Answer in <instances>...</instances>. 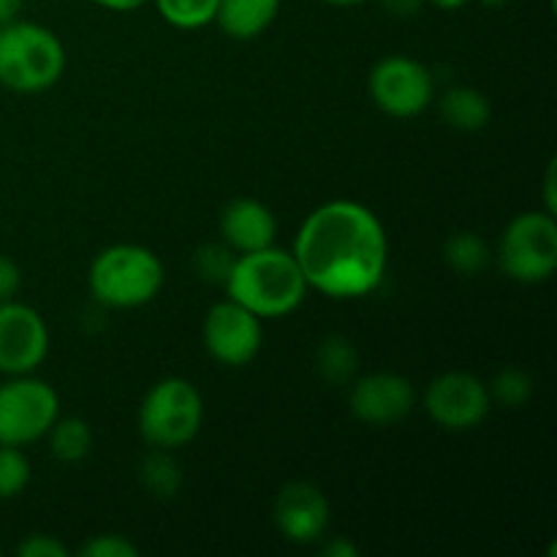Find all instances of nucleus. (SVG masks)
I'll use <instances>...</instances> for the list:
<instances>
[{"mask_svg": "<svg viewBox=\"0 0 557 557\" xmlns=\"http://www.w3.org/2000/svg\"><path fill=\"white\" fill-rule=\"evenodd\" d=\"M234 259H237V253H234L226 243L201 245L194 256V270L205 283H218V286H223L228 272H232Z\"/></svg>", "mask_w": 557, "mask_h": 557, "instance_id": "nucleus-24", "label": "nucleus"}, {"mask_svg": "<svg viewBox=\"0 0 557 557\" xmlns=\"http://www.w3.org/2000/svg\"><path fill=\"white\" fill-rule=\"evenodd\" d=\"M444 259L457 275L476 277L493 264V250H490L487 239L476 232H457L446 239Z\"/></svg>", "mask_w": 557, "mask_h": 557, "instance_id": "nucleus-18", "label": "nucleus"}, {"mask_svg": "<svg viewBox=\"0 0 557 557\" xmlns=\"http://www.w3.org/2000/svg\"><path fill=\"white\" fill-rule=\"evenodd\" d=\"M49 354V330L41 313L25 302H0V373L27 375Z\"/></svg>", "mask_w": 557, "mask_h": 557, "instance_id": "nucleus-11", "label": "nucleus"}, {"mask_svg": "<svg viewBox=\"0 0 557 557\" xmlns=\"http://www.w3.org/2000/svg\"><path fill=\"white\" fill-rule=\"evenodd\" d=\"M319 3H326V5H341V9H348V5L368 3V0H319Z\"/></svg>", "mask_w": 557, "mask_h": 557, "instance_id": "nucleus-34", "label": "nucleus"}, {"mask_svg": "<svg viewBox=\"0 0 557 557\" xmlns=\"http://www.w3.org/2000/svg\"><path fill=\"white\" fill-rule=\"evenodd\" d=\"M370 98L384 114L408 120L433 103V74L408 54H389L373 65L368 79Z\"/></svg>", "mask_w": 557, "mask_h": 557, "instance_id": "nucleus-8", "label": "nucleus"}, {"mask_svg": "<svg viewBox=\"0 0 557 557\" xmlns=\"http://www.w3.org/2000/svg\"><path fill=\"white\" fill-rule=\"evenodd\" d=\"M315 370L332 386H346L357 379L359 354L346 335H330L315 348Z\"/></svg>", "mask_w": 557, "mask_h": 557, "instance_id": "nucleus-17", "label": "nucleus"}, {"mask_svg": "<svg viewBox=\"0 0 557 557\" xmlns=\"http://www.w3.org/2000/svg\"><path fill=\"white\" fill-rule=\"evenodd\" d=\"M493 403L504 408H522L533 397V379L522 368H504L487 384Z\"/></svg>", "mask_w": 557, "mask_h": 557, "instance_id": "nucleus-22", "label": "nucleus"}, {"mask_svg": "<svg viewBox=\"0 0 557 557\" xmlns=\"http://www.w3.org/2000/svg\"><path fill=\"white\" fill-rule=\"evenodd\" d=\"M482 5H487V9H500V5H506L509 0H479Z\"/></svg>", "mask_w": 557, "mask_h": 557, "instance_id": "nucleus-35", "label": "nucleus"}, {"mask_svg": "<svg viewBox=\"0 0 557 557\" xmlns=\"http://www.w3.org/2000/svg\"><path fill=\"white\" fill-rule=\"evenodd\" d=\"M49 449L60 462H79L90 455L92 449V430L85 419H58L49 428Z\"/></svg>", "mask_w": 557, "mask_h": 557, "instance_id": "nucleus-19", "label": "nucleus"}, {"mask_svg": "<svg viewBox=\"0 0 557 557\" xmlns=\"http://www.w3.org/2000/svg\"><path fill=\"white\" fill-rule=\"evenodd\" d=\"M500 272L509 281L536 286L549 281L557 270V221L553 212H520L504 228L495 250Z\"/></svg>", "mask_w": 557, "mask_h": 557, "instance_id": "nucleus-6", "label": "nucleus"}, {"mask_svg": "<svg viewBox=\"0 0 557 557\" xmlns=\"http://www.w3.org/2000/svg\"><path fill=\"white\" fill-rule=\"evenodd\" d=\"M419 3H422V0H386V5H389V9L400 16L413 14V11L419 9Z\"/></svg>", "mask_w": 557, "mask_h": 557, "instance_id": "nucleus-32", "label": "nucleus"}, {"mask_svg": "<svg viewBox=\"0 0 557 557\" xmlns=\"http://www.w3.org/2000/svg\"><path fill=\"white\" fill-rule=\"evenodd\" d=\"M275 212L264 201L239 196L223 207L221 237L234 253H253V250L270 248V245H275Z\"/></svg>", "mask_w": 557, "mask_h": 557, "instance_id": "nucleus-14", "label": "nucleus"}, {"mask_svg": "<svg viewBox=\"0 0 557 557\" xmlns=\"http://www.w3.org/2000/svg\"><path fill=\"white\" fill-rule=\"evenodd\" d=\"M22 286V272L20 264L9 256L0 253V302H9V299L16 297Z\"/></svg>", "mask_w": 557, "mask_h": 557, "instance_id": "nucleus-27", "label": "nucleus"}, {"mask_svg": "<svg viewBox=\"0 0 557 557\" xmlns=\"http://www.w3.org/2000/svg\"><path fill=\"white\" fill-rule=\"evenodd\" d=\"M557 163L549 161L547 166V177H544V210L553 212L557 210V196H555V185H557Z\"/></svg>", "mask_w": 557, "mask_h": 557, "instance_id": "nucleus-29", "label": "nucleus"}, {"mask_svg": "<svg viewBox=\"0 0 557 557\" xmlns=\"http://www.w3.org/2000/svg\"><path fill=\"white\" fill-rule=\"evenodd\" d=\"M20 557H69V547L60 544L54 536H44V533H33V536L22 539L16 547Z\"/></svg>", "mask_w": 557, "mask_h": 557, "instance_id": "nucleus-26", "label": "nucleus"}, {"mask_svg": "<svg viewBox=\"0 0 557 557\" xmlns=\"http://www.w3.org/2000/svg\"><path fill=\"white\" fill-rule=\"evenodd\" d=\"M30 484V460L20 446L0 444V500H11Z\"/></svg>", "mask_w": 557, "mask_h": 557, "instance_id": "nucleus-23", "label": "nucleus"}, {"mask_svg": "<svg viewBox=\"0 0 557 557\" xmlns=\"http://www.w3.org/2000/svg\"><path fill=\"white\" fill-rule=\"evenodd\" d=\"M228 299L264 319H283L305 302L310 292L292 250L270 248L237 253L226 283Z\"/></svg>", "mask_w": 557, "mask_h": 557, "instance_id": "nucleus-2", "label": "nucleus"}, {"mask_svg": "<svg viewBox=\"0 0 557 557\" xmlns=\"http://www.w3.org/2000/svg\"><path fill=\"white\" fill-rule=\"evenodd\" d=\"M205 422L201 392L188 379L169 375L141 397L139 435L152 449H180L199 435Z\"/></svg>", "mask_w": 557, "mask_h": 557, "instance_id": "nucleus-5", "label": "nucleus"}, {"mask_svg": "<svg viewBox=\"0 0 557 557\" xmlns=\"http://www.w3.org/2000/svg\"><path fill=\"white\" fill-rule=\"evenodd\" d=\"M163 22L177 30H201L215 22L218 0H152Z\"/></svg>", "mask_w": 557, "mask_h": 557, "instance_id": "nucleus-21", "label": "nucleus"}, {"mask_svg": "<svg viewBox=\"0 0 557 557\" xmlns=\"http://www.w3.org/2000/svg\"><path fill=\"white\" fill-rule=\"evenodd\" d=\"M201 341H205L207 354L218 364L245 368L259 357L264 330H261L259 315H253L234 299H223L207 310L205 324H201Z\"/></svg>", "mask_w": 557, "mask_h": 557, "instance_id": "nucleus-10", "label": "nucleus"}, {"mask_svg": "<svg viewBox=\"0 0 557 557\" xmlns=\"http://www.w3.org/2000/svg\"><path fill=\"white\" fill-rule=\"evenodd\" d=\"M166 270L145 245H109L92 259L87 286L96 302L114 310H134L161 294Z\"/></svg>", "mask_w": 557, "mask_h": 557, "instance_id": "nucleus-3", "label": "nucleus"}, {"mask_svg": "<svg viewBox=\"0 0 557 557\" xmlns=\"http://www.w3.org/2000/svg\"><path fill=\"white\" fill-rule=\"evenodd\" d=\"M275 528L294 544H313L330 528V500L315 484L288 482L272 506Z\"/></svg>", "mask_w": 557, "mask_h": 557, "instance_id": "nucleus-13", "label": "nucleus"}, {"mask_svg": "<svg viewBox=\"0 0 557 557\" xmlns=\"http://www.w3.org/2000/svg\"><path fill=\"white\" fill-rule=\"evenodd\" d=\"M413 406H417V392L406 375L379 370V373L351 381V392H348L351 417L370 428H392L403 422L413 411Z\"/></svg>", "mask_w": 557, "mask_h": 557, "instance_id": "nucleus-12", "label": "nucleus"}, {"mask_svg": "<svg viewBox=\"0 0 557 557\" xmlns=\"http://www.w3.org/2000/svg\"><path fill=\"white\" fill-rule=\"evenodd\" d=\"M428 3H433L435 9H441V11H457V9H462L468 0H428Z\"/></svg>", "mask_w": 557, "mask_h": 557, "instance_id": "nucleus-33", "label": "nucleus"}, {"mask_svg": "<svg viewBox=\"0 0 557 557\" xmlns=\"http://www.w3.org/2000/svg\"><path fill=\"white\" fill-rule=\"evenodd\" d=\"M281 0H218L215 25L234 41H253L275 22Z\"/></svg>", "mask_w": 557, "mask_h": 557, "instance_id": "nucleus-15", "label": "nucleus"}, {"mask_svg": "<svg viewBox=\"0 0 557 557\" xmlns=\"http://www.w3.org/2000/svg\"><path fill=\"white\" fill-rule=\"evenodd\" d=\"M79 555L85 557H136L139 547L131 544L125 536L117 533H103V536H92L79 547Z\"/></svg>", "mask_w": 557, "mask_h": 557, "instance_id": "nucleus-25", "label": "nucleus"}, {"mask_svg": "<svg viewBox=\"0 0 557 557\" xmlns=\"http://www.w3.org/2000/svg\"><path fill=\"white\" fill-rule=\"evenodd\" d=\"M60 419V397L47 381L27 375H9L0 384V444L30 446L47 438Z\"/></svg>", "mask_w": 557, "mask_h": 557, "instance_id": "nucleus-7", "label": "nucleus"}, {"mask_svg": "<svg viewBox=\"0 0 557 557\" xmlns=\"http://www.w3.org/2000/svg\"><path fill=\"white\" fill-rule=\"evenodd\" d=\"M321 553H324L326 557H357L359 549H357V544L348 542L346 536H335L332 542L324 544V549H321Z\"/></svg>", "mask_w": 557, "mask_h": 557, "instance_id": "nucleus-28", "label": "nucleus"}, {"mask_svg": "<svg viewBox=\"0 0 557 557\" xmlns=\"http://www.w3.org/2000/svg\"><path fill=\"white\" fill-rule=\"evenodd\" d=\"M292 253L308 288L330 299H359L384 283L389 239L368 205L332 199L305 218Z\"/></svg>", "mask_w": 557, "mask_h": 557, "instance_id": "nucleus-1", "label": "nucleus"}, {"mask_svg": "<svg viewBox=\"0 0 557 557\" xmlns=\"http://www.w3.org/2000/svg\"><path fill=\"white\" fill-rule=\"evenodd\" d=\"M493 408L487 384L466 370H449L435 375L424 389V411L438 428L449 433H466L479 428Z\"/></svg>", "mask_w": 557, "mask_h": 557, "instance_id": "nucleus-9", "label": "nucleus"}, {"mask_svg": "<svg viewBox=\"0 0 557 557\" xmlns=\"http://www.w3.org/2000/svg\"><path fill=\"white\" fill-rule=\"evenodd\" d=\"M65 71V47L49 27L14 20L0 25V85L5 90L44 92L60 82Z\"/></svg>", "mask_w": 557, "mask_h": 557, "instance_id": "nucleus-4", "label": "nucleus"}, {"mask_svg": "<svg viewBox=\"0 0 557 557\" xmlns=\"http://www.w3.org/2000/svg\"><path fill=\"white\" fill-rule=\"evenodd\" d=\"M92 3L101 5V9H107V11H117V14H128V11L141 9V5H145L147 0H92Z\"/></svg>", "mask_w": 557, "mask_h": 557, "instance_id": "nucleus-30", "label": "nucleus"}, {"mask_svg": "<svg viewBox=\"0 0 557 557\" xmlns=\"http://www.w3.org/2000/svg\"><path fill=\"white\" fill-rule=\"evenodd\" d=\"M22 5H25V0H0V25L20 20Z\"/></svg>", "mask_w": 557, "mask_h": 557, "instance_id": "nucleus-31", "label": "nucleus"}, {"mask_svg": "<svg viewBox=\"0 0 557 557\" xmlns=\"http://www.w3.org/2000/svg\"><path fill=\"white\" fill-rule=\"evenodd\" d=\"M139 479L147 493L156 498H174L183 487V471H180L177 460L169 455V449H152L141 460Z\"/></svg>", "mask_w": 557, "mask_h": 557, "instance_id": "nucleus-20", "label": "nucleus"}, {"mask_svg": "<svg viewBox=\"0 0 557 557\" xmlns=\"http://www.w3.org/2000/svg\"><path fill=\"white\" fill-rule=\"evenodd\" d=\"M441 117L449 128L462 131V134H476V131L487 128L490 117H493V107H490L487 96L476 87H451L444 92L438 103Z\"/></svg>", "mask_w": 557, "mask_h": 557, "instance_id": "nucleus-16", "label": "nucleus"}]
</instances>
